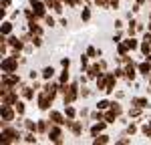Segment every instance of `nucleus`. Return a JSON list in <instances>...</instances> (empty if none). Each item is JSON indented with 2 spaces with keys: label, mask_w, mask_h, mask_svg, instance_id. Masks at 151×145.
<instances>
[{
  "label": "nucleus",
  "mask_w": 151,
  "mask_h": 145,
  "mask_svg": "<svg viewBox=\"0 0 151 145\" xmlns=\"http://www.w3.org/2000/svg\"><path fill=\"white\" fill-rule=\"evenodd\" d=\"M117 117H119V115H117V113H115V111H113L111 107H109L107 111H105V121H107L109 125H111V123H115V121H117Z\"/></svg>",
  "instance_id": "nucleus-22"
},
{
  "label": "nucleus",
  "mask_w": 151,
  "mask_h": 145,
  "mask_svg": "<svg viewBox=\"0 0 151 145\" xmlns=\"http://www.w3.org/2000/svg\"><path fill=\"white\" fill-rule=\"evenodd\" d=\"M0 103H2V105H12V107H14V105L18 103V89L0 93Z\"/></svg>",
  "instance_id": "nucleus-7"
},
{
  "label": "nucleus",
  "mask_w": 151,
  "mask_h": 145,
  "mask_svg": "<svg viewBox=\"0 0 151 145\" xmlns=\"http://www.w3.org/2000/svg\"><path fill=\"white\" fill-rule=\"evenodd\" d=\"M65 115H67V119H75V115H77V111L73 105H65Z\"/></svg>",
  "instance_id": "nucleus-31"
},
{
  "label": "nucleus",
  "mask_w": 151,
  "mask_h": 145,
  "mask_svg": "<svg viewBox=\"0 0 151 145\" xmlns=\"http://www.w3.org/2000/svg\"><path fill=\"white\" fill-rule=\"evenodd\" d=\"M95 4L99 8H109V0H95Z\"/></svg>",
  "instance_id": "nucleus-44"
},
{
  "label": "nucleus",
  "mask_w": 151,
  "mask_h": 145,
  "mask_svg": "<svg viewBox=\"0 0 151 145\" xmlns=\"http://www.w3.org/2000/svg\"><path fill=\"white\" fill-rule=\"evenodd\" d=\"M129 137H131V135H129ZM129 137H121V139H117V143H131Z\"/></svg>",
  "instance_id": "nucleus-46"
},
{
  "label": "nucleus",
  "mask_w": 151,
  "mask_h": 145,
  "mask_svg": "<svg viewBox=\"0 0 151 145\" xmlns=\"http://www.w3.org/2000/svg\"><path fill=\"white\" fill-rule=\"evenodd\" d=\"M125 42H127L129 50H137V48H139V45H141V42H137V38H135V36H129V38H125Z\"/></svg>",
  "instance_id": "nucleus-26"
},
{
  "label": "nucleus",
  "mask_w": 151,
  "mask_h": 145,
  "mask_svg": "<svg viewBox=\"0 0 151 145\" xmlns=\"http://www.w3.org/2000/svg\"><path fill=\"white\" fill-rule=\"evenodd\" d=\"M45 24H47L48 28H52V26H57V20H55L50 14H47V16H45Z\"/></svg>",
  "instance_id": "nucleus-36"
},
{
  "label": "nucleus",
  "mask_w": 151,
  "mask_h": 145,
  "mask_svg": "<svg viewBox=\"0 0 151 145\" xmlns=\"http://www.w3.org/2000/svg\"><path fill=\"white\" fill-rule=\"evenodd\" d=\"M18 141H22V133L12 123H2V143L10 145V143H18Z\"/></svg>",
  "instance_id": "nucleus-1"
},
{
  "label": "nucleus",
  "mask_w": 151,
  "mask_h": 145,
  "mask_svg": "<svg viewBox=\"0 0 151 145\" xmlns=\"http://www.w3.org/2000/svg\"><path fill=\"white\" fill-rule=\"evenodd\" d=\"M24 143H36V137H35V131H26L22 137Z\"/></svg>",
  "instance_id": "nucleus-30"
},
{
  "label": "nucleus",
  "mask_w": 151,
  "mask_h": 145,
  "mask_svg": "<svg viewBox=\"0 0 151 145\" xmlns=\"http://www.w3.org/2000/svg\"><path fill=\"white\" fill-rule=\"evenodd\" d=\"M79 95H81V93H79V83H70L69 89H67V93L63 95V103H65V105H73V103L79 99Z\"/></svg>",
  "instance_id": "nucleus-3"
},
{
  "label": "nucleus",
  "mask_w": 151,
  "mask_h": 145,
  "mask_svg": "<svg viewBox=\"0 0 151 145\" xmlns=\"http://www.w3.org/2000/svg\"><path fill=\"white\" fill-rule=\"evenodd\" d=\"M28 4L32 6V10H35V14H36V18L40 20H45V16H47V4H45V0H28Z\"/></svg>",
  "instance_id": "nucleus-6"
},
{
  "label": "nucleus",
  "mask_w": 151,
  "mask_h": 145,
  "mask_svg": "<svg viewBox=\"0 0 151 145\" xmlns=\"http://www.w3.org/2000/svg\"><path fill=\"white\" fill-rule=\"evenodd\" d=\"M16 109L12 105H2V123H14L16 121Z\"/></svg>",
  "instance_id": "nucleus-8"
},
{
  "label": "nucleus",
  "mask_w": 151,
  "mask_h": 145,
  "mask_svg": "<svg viewBox=\"0 0 151 145\" xmlns=\"http://www.w3.org/2000/svg\"><path fill=\"white\" fill-rule=\"evenodd\" d=\"M109 107H111V101H107V99H101L97 103V109H101V111H107Z\"/></svg>",
  "instance_id": "nucleus-32"
},
{
  "label": "nucleus",
  "mask_w": 151,
  "mask_h": 145,
  "mask_svg": "<svg viewBox=\"0 0 151 145\" xmlns=\"http://www.w3.org/2000/svg\"><path fill=\"white\" fill-rule=\"evenodd\" d=\"M70 75H69V69H63V72H60V77H58V83H69Z\"/></svg>",
  "instance_id": "nucleus-33"
},
{
  "label": "nucleus",
  "mask_w": 151,
  "mask_h": 145,
  "mask_svg": "<svg viewBox=\"0 0 151 145\" xmlns=\"http://www.w3.org/2000/svg\"><path fill=\"white\" fill-rule=\"evenodd\" d=\"M129 52V47H127V42L123 40V42H117V55H127Z\"/></svg>",
  "instance_id": "nucleus-29"
},
{
  "label": "nucleus",
  "mask_w": 151,
  "mask_h": 145,
  "mask_svg": "<svg viewBox=\"0 0 151 145\" xmlns=\"http://www.w3.org/2000/svg\"><path fill=\"white\" fill-rule=\"evenodd\" d=\"M131 105H135V107H141V109L149 107V103H147V99H145V97H133V99H131Z\"/></svg>",
  "instance_id": "nucleus-20"
},
{
  "label": "nucleus",
  "mask_w": 151,
  "mask_h": 145,
  "mask_svg": "<svg viewBox=\"0 0 151 145\" xmlns=\"http://www.w3.org/2000/svg\"><path fill=\"white\" fill-rule=\"evenodd\" d=\"M81 20H83V22H89V20H91V8H89V6H83Z\"/></svg>",
  "instance_id": "nucleus-28"
},
{
  "label": "nucleus",
  "mask_w": 151,
  "mask_h": 145,
  "mask_svg": "<svg viewBox=\"0 0 151 145\" xmlns=\"http://www.w3.org/2000/svg\"><path fill=\"white\" fill-rule=\"evenodd\" d=\"M145 79H147V83H149V87H151V72L147 75V77H145Z\"/></svg>",
  "instance_id": "nucleus-53"
},
{
  "label": "nucleus",
  "mask_w": 151,
  "mask_h": 145,
  "mask_svg": "<svg viewBox=\"0 0 151 145\" xmlns=\"http://www.w3.org/2000/svg\"><path fill=\"white\" fill-rule=\"evenodd\" d=\"M87 2H91V0H85V4H87Z\"/></svg>",
  "instance_id": "nucleus-55"
},
{
  "label": "nucleus",
  "mask_w": 151,
  "mask_h": 145,
  "mask_svg": "<svg viewBox=\"0 0 151 145\" xmlns=\"http://www.w3.org/2000/svg\"><path fill=\"white\" fill-rule=\"evenodd\" d=\"M105 75H107V89H105V93H107V95H111V93L115 91L117 77H115V72H105Z\"/></svg>",
  "instance_id": "nucleus-13"
},
{
  "label": "nucleus",
  "mask_w": 151,
  "mask_h": 145,
  "mask_svg": "<svg viewBox=\"0 0 151 145\" xmlns=\"http://www.w3.org/2000/svg\"><path fill=\"white\" fill-rule=\"evenodd\" d=\"M32 47H42V36H32Z\"/></svg>",
  "instance_id": "nucleus-43"
},
{
  "label": "nucleus",
  "mask_w": 151,
  "mask_h": 145,
  "mask_svg": "<svg viewBox=\"0 0 151 145\" xmlns=\"http://www.w3.org/2000/svg\"><path fill=\"white\" fill-rule=\"evenodd\" d=\"M113 42H115V45H117V42H121V32H117V34L113 36Z\"/></svg>",
  "instance_id": "nucleus-47"
},
{
  "label": "nucleus",
  "mask_w": 151,
  "mask_h": 145,
  "mask_svg": "<svg viewBox=\"0 0 151 145\" xmlns=\"http://www.w3.org/2000/svg\"><path fill=\"white\" fill-rule=\"evenodd\" d=\"M143 40H147V42H151V30H149V32H145V34H143Z\"/></svg>",
  "instance_id": "nucleus-48"
},
{
  "label": "nucleus",
  "mask_w": 151,
  "mask_h": 145,
  "mask_svg": "<svg viewBox=\"0 0 151 145\" xmlns=\"http://www.w3.org/2000/svg\"><path fill=\"white\" fill-rule=\"evenodd\" d=\"M75 137H81L83 135V121H75V119H67V125H65Z\"/></svg>",
  "instance_id": "nucleus-9"
},
{
  "label": "nucleus",
  "mask_w": 151,
  "mask_h": 145,
  "mask_svg": "<svg viewBox=\"0 0 151 145\" xmlns=\"http://www.w3.org/2000/svg\"><path fill=\"white\" fill-rule=\"evenodd\" d=\"M48 119H50V123H57V125H67V115L65 113H60V111H55V109H50L48 111Z\"/></svg>",
  "instance_id": "nucleus-10"
},
{
  "label": "nucleus",
  "mask_w": 151,
  "mask_h": 145,
  "mask_svg": "<svg viewBox=\"0 0 151 145\" xmlns=\"http://www.w3.org/2000/svg\"><path fill=\"white\" fill-rule=\"evenodd\" d=\"M141 111H143L141 107H135L133 105V107L129 109V117H141Z\"/></svg>",
  "instance_id": "nucleus-34"
},
{
  "label": "nucleus",
  "mask_w": 151,
  "mask_h": 145,
  "mask_svg": "<svg viewBox=\"0 0 151 145\" xmlns=\"http://www.w3.org/2000/svg\"><path fill=\"white\" fill-rule=\"evenodd\" d=\"M47 137H48V141H52V143H65V139H63V125H57V123H52L50 125V131L47 133Z\"/></svg>",
  "instance_id": "nucleus-4"
},
{
  "label": "nucleus",
  "mask_w": 151,
  "mask_h": 145,
  "mask_svg": "<svg viewBox=\"0 0 151 145\" xmlns=\"http://www.w3.org/2000/svg\"><path fill=\"white\" fill-rule=\"evenodd\" d=\"M141 133H143L145 137H151V123H145V125H141Z\"/></svg>",
  "instance_id": "nucleus-38"
},
{
  "label": "nucleus",
  "mask_w": 151,
  "mask_h": 145,
  "mask_svg": "<svg viewBox=\"0 0 151 145\" xmlns=\"http://www.w3.org/2000/svg\"><path fill=\"white\" fill-rule=\"evenodd\" d=\"M14 109H16V113H18V115H24V111H26V105H24V101H18V103L14 105Z\"/></svg>",
  "instance_id": "nucleus-35"
},
{
  "label": "nucleus",
  "mask_w": 151,
  "mask_h": 145,
  "mask_svg": "<svg viewBox=\"0 0 151 145\" xmlns=\"http://www.w3.org/2000/svg\"><path fill=\"white\" fill-rule=\"evenodd\" d=\"M121 4V0H109V10H117Z\"/></svg>",
  "instance_id": "nucleus-42"
},
{
  "label": "nucleus",
  "mask_w": 151,
  "mask_h": 145,
  "mask_svg": "<svg viewBox=\"0 0 151 145\" xmlns=\"http://www.w3.org/2000/svg\"><path fill=\"white\" fill-rule=\"evenodd\" d=\"M137 71H139L143 77H147V75L151 72V62H149L147 59L143 60V62H137Z\"/></svg>",
  "instance_id": "nucleus-17"
},
{
  "label": "nucleus",
  "mask_w": 151,
  "mask_h": 145,
  "mask_svg": "<svg viewBox=\"0 0 151 145\" xmlns=\"http://www.w3.org/2000/svg\"><path fill=\"white\" fill-rule=\"evenodd\" d=\"M81 95H83V97H89V95H91V91H89V89H83Z\"/></svg>",
  "instance_id": "nucleus-50"
},
{
  "label": "nucleus",
  "mask_w": 151,
  "mask_h": 145,
  "mask_svg": "<svg viewBox=\"0 0 151 145\" xmlns=\"http://www.w3.org/2000/svg\"><path fill=\"white\" fill-rule=\"evenodd\" d=\"M87 55H89L91 59H99V55H97V48H95V47H89V48H87Z\"/></svg>",
  "instance_id": "nucleus-40"
},
{
  "label": "nucleus",
  "mask_w": 151,
  "mask_h": 145,
  "mask_svg": "<svg viewBox=\"0 0 151 145\" xmlns=\"http://www.w3.org/2000/svg\"><path fill=\"white\" fill-rule=\"evenodd\" d=\"M109 141H111V137H109V135H107V133H99V135H97V137H93V143L95 145H103V143H109Z\"/></svg>",
  "instance_id": "nucleus-23"
},
{
  "label": "nucleus",
  "mask_w": 151,
  "mask_h": 145,
  "mask_svg": "<svg viewBox=\"0 0 151 145\" xmlns=\"http://www.w3.org/2000/svg\"><path fill=\"white\" fill-rule=\"evenodd\" d=\"M40 75H42L45 81H50V79L55 77V69H52V67H45V69L40 71Z\"/></svg>",
  "instance_id": "nucleus-25"
},
{
  "label": "nucleus",
  "mask_w": 151,
  "mask_h": 145,
  "mask_svg": "<svg viewBox=\"0 0 151 145\" xmlns=\"http://www.w3.org/2000/svg\"><path fill=\"white\" fill-rule=\"evenodd\" d=\"M111 109L115 111L117 115H121V113H123V107H121V103H117V101H111Z\"/></svg>",
  "instance_id": "nucleus-37"
},
{
  "label": "nucleus",
  "mask_w": 151,
  "mask_h": 145,
  "mask_svg": "<svg viewBox=\"0 0 151 145\" xmlns=\"http://www.w3.org/2000/svg\"><path fill=\"white\" fill-rule=\"evenodd\" d=\"M52 101H55V99L48 95L47 91H42V89H40V93H38V99H36V103H38L36 107L40 109V111H50V105H52Z\"/></svg>",
  "instance_id": "nucleus-5"
},
{
  "label": "nucleus",
  "mask_w": 151,
  "mask_h": 145,
  "mask_svg": "<svg viewBox=\"0 0 151 145\" xmlns=\"http://www.w3.org/2000/svg\"><path fill=\"white\" fill-rule=\"evenodd\" d=\"M137 133V123H129L127 125V135H135Z\"/></svg>",
  "instance_id": "nucleus-39"
},
{
  "label": "nucleus",
  "mask_w": 151,
  "mask_h": 145,
  "mask_svg": "<svg viewBox=\"0 0 151 145\" xmlns=\"http://www.w3.org/2000/svg\"><path fill=\"white\" fill-rule=\"evenodd\" d=\"M18 65H20L18 57H12V55L2 57V72H16L18 71Z\"/></svg>",
  "instance_id": "nucleus-2"
},
{
  "label": "nucleus",
  "mask_w": 151,
  "mask_h": 145,
  "mask_svg": "<svg viewBox=\"0 0 151 145\" xmlns=\"http://www.w3.org/2000/svg\"><path fill=\"white\" fill-rule=\"evenodd\" d=\"M28 77H30L32 81H36V77H38V72H36V71H30V75H28Z\"/></svg>",
  "instance_id": "nucleus-49"
},
{
  "label": "nucleus",
  "mask_w": 151,
  "mask_h": 145,
  "mask_svg": "<svg viewBox=\"0 0 151 145\" xmlns=\"http://www.w3.org/2000/svg\"><path fill=\"white\" fill-rule=\"evenodd\" d=\"M143 30H145V26H143L141 22H137V32H143Z\"/></svg>",
  "instance_id": "nucleus-51"
},
{
  "label": "nucleus",
  "mask_w": 151,
  "mask_h": 145,
  "mask_svg": "<svg viewBox=\"0 0 151 145\" xmlns=\"http://www.w3.org/2000/svg\"><path fill=\"white\" fill-rule=\"evenodd\" d=\"M103 72L105 71L101 69V65H99V62H95V65H91V67L87 69V77H89V79H97V77H101Z\"/></svg>",
  "instance_id": "nucleus-14"
},
{
  "label": "nucleus",
  "mask_w": 151,
  "mask_h": 145,
  "mask_svg": "<svg viewBox=\"0 0 151 145\" xmlns=\"http://www.w3.org/2000/svg\"><path fill=\"white\" fill-rule=\"evenodd\" d=\"M107 125H109V123H107L105 119H103V121H95V125L91 127V137H97L99 133H103Z\"/></svg>",
  "instance_id": "nucleus-15"
},
{
  "label": "nucleus",
  "mask_w": 151,
  "mask_h": 145,
  "mask_svg": "<svg viewBox=\"0 0 151 145\" xmlns=\"http://www.w3.org/2000/svg\"><path fill=\"white\" fill-rule=\"evenodd\" d=\"M147 30H151V20H149V24H147Z\"/></svg>",
  "instance_id": "nucleus-54"
},
{
  "label": "nucleus",
  "mask_w": 151,
  "mask_h": 145,
  "mask_svg": "<svg viewBox=\"0 0 151 145\" xmlns=\"http://www.w3.org/2000/svg\"><path fill=\"white\" fill-rule=\"evenodd\" d=\"M36 123H38V133H45V135H47V133L50 131V125H52L50 119H38Z\"/></svg>",
  "instance_id": "nucleus-18"
},
{
  "label": "nucleus",
  "mask_w": 151,
  "mask_h": 145,
  "mask_svg": "<svg viewBox=\"0 0 151 145\" xmlns=\"http://www.w3.org/2000/svg\"><path fill=\"white\" fill-rule=\"evenodd\" d=\"M60 67H63V69H69V67H70V59H69V57L60 60Z\"/></svg>",
  "instance_id": "nucleus-45"
},
{
  "label": "nucleus",
  "mask_w": 151,
  "mask_h": 145,
  "mask_svg": "<svg viewBox=\"0 0 151 145\" xmlns=\"http://www.w3.org/2000/svg\"><path fill=\"white\" fill-rule=\"evenodd\" d=\"M12 30H14V24H12L10 20H4V22H2V34H4V36H10Z\"/></svg>",
  "instance_id": "nucleus-24"
},
{
  "label": "nucleus",
  "mask_w": 151,
  "mask_h": 145,
  "mask_svg": "<svg viewBox=\"0 0 151 145\" xmlns=\"http://www.w3.org/2000/svg\"><path fill=\"white\" fill-rule=\"evenodd\" d=\"M18 91L22 93V97L26 99V101H30V99H35V91H36V89L32 87V85H30V87H28V85H22Z\"/></svg>",
  "instance_id": "nucleus-16"
},
{
  "label": "nucleus",
  "mask_w": 151,
  "mask_h": 145,
  "mask_svg": "<svg viewBox=\"0 0 151 145\" xmlns=\"http://www.w3.org/2000/svg\"><path fill=\"white\" fill-rule=\"evenodd\" d=\"M149 2H151V0H149Z\"/></svg>",
  "instance_id": "nucleus-56"
},
{
  "label": "nucleus",
  "mask_w": 151,
  "mask_h": 145,
  "mask_svg": "<svg viewBox=\"0 0 151 145\" xmlns=\"http://www.w3.org/2000/svg\"><path fill=\"white\" fill-rule=\"evenodd\" d=\"M95 81H97V91H103V93H105V89H107V75L103 72V75L97 77Z\"/></svg>",
  "instance_id": "nucleus-21"
},
{
  "label": "nucleus",
  "mask_w": 151,
  "mask_h": 145,
  "mask_svg": "<svg viewBox=\"0 0 151 145\" xmlns=\"http://www.w3.org/2000/svg\"><path fill=\"white\" fill-rule=\"evenodd\" d=\"M81 69H89V55L81 57Z\"/></svg>",
  "instance_id": "nucleus-41"
},
{
  "label": "nucleus",
  "mask_w": 151,
  "mask_h": 145,
  "mask_svg": "<svg viewBox=\"0 0 151 145\" xmlns=\"http://www.w3.org/2000/svg\"><path fill=\"white\" fill-rule=\"evenodd\" d=\"M137 62H129L125 65V81L131 83V81H135V77H137Z\"/></svg>",
  "instance_id": "nucleus-11"
},
{
  "label": "nucleus",
  "mask_w": 151,
  "mask_h": 145,
  "mask_svg": "<svg viewBox=\"0 0 151 145\" xmlns=\"http://www.w3.org/2000/svg\"><path fill=\"white\" fill-rule=\"evenodd\" d=\"M8 47H10L12 50H22V48H24V40H22V36L10 34V36H8Z\"/></svg>",
  "instance_id": "nucleus-12"
},
{
  "label": "nucleus",
  "mask_w": 151,
  "mask_h": 145,
  "mask_svg": "<svg viewBox=\"0 0 151 145\" xmlns=\"http://www.w3.org/2000/svg\"><path fill=\"white\" fill-rule=\"evenodd\" d=\"M22 127L26 129V131H35V133H38V123H36V121H32V119H24Z\"/></svg>",
  "instance_id": "nucleus-19"
},
{
  "label": "nucleus",
  "mask_w": 151,
  "mask_h": 145,
  "mask_svg": "<svg viewBox=\"0 0 151 145\" xmlns=\"http://www.w3.org/2000/svg\"><path fill=\"white\" fill-rule=\"evenodd\" d=\"M123 26V20H115V28H121Z\"/></svg>",
  "instance_id": "nucleus-52"
},
{
  "label": "nucleus",
  "mask_w": 151,
  "mask_h": 145,
  "mask_svg": "<svg viewBox=\"0 0 151 145\" xmlns=\"http://www.w3.org/2000/svg\"><path fill=\"white\" fill-rule=\"evenodd\" d=\"M139 50L143 52V57H147V55H151V42H147V40H141Z\"/></svg>",
  "instance_id": "nucleus-27"
}]
</instances>
